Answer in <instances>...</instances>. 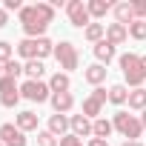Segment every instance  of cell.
I'll use <instances>...</instances> for the list:
<instances>
[{"label":"cell","instance_id":"11","mask_svg":"<svg viewBox=\"0 0 146 146\" xmlns=\"http://www.w3.org/2000/svg\"><path fill=\"white\" fill-rule=\"evenodd\" d=\"M115 23H120V26H132L135 23V9H132V0H120V3H115Z\"/></svg>","mask_w":146,"mask_h":146},{"label":"cell","instance_id":"21","mask_svg":"<svg viewBox=\"0 0 146 146\" xmlns=\"http://www.w3.org/2000/svg\"><path fill=\"white\" fill-rule=\"evenodd\" d=\"M17 54L29 63V60H37V40H32V37H23L20 43H17Z\"/></svg>","mask_w":146,"mask_h":146},{"label":"cell","instance_id":"39","mask_svg":"<svg viewBox=\"0 0 146 146\" xmlns=\"http://www.w3.org/2000/svg\"><path fill=\"white\" fill-rule=\"evenodd\" d=\"M140 123H143V129H146V109L140 112Z\"/></svg>","mask_w":146,"mask_h":146},{"label":"cell","instance_id":"32","mask_svg":"<svg viewBox=\"0 0 146 146\" xmlns=\"http://www.w3.org/2000/svg\"><path fill=\"white\" fill-rule=\"evenodd\" d=\"M135 9V20H146V0H132Z\"/></svg>","mask_w":146,"mask_h":146},{"label":"cell","instance_id":"41","mask_svg":"<svg viewBox=\"0 0 146 146\" xmlns=\"http://www.w3.org/2000/svg\"><path fill=\"white\" fill-rule=\"evenodd\" d=\"M0 146H3V140H0Z\"/></svg>","mask_w":146,"mask_h":146},{"label":"cell","instance_id":"20","mask_svg":"<svg viewBox=\"0 0 146 146\" xmlns=\"http://www.w3.org/2000/svg\"><path fill=\"white\" fill-rule=\"evenodd\" d=\"M112 132H115L112 120H106V117H98V120H92V137L109 140V137H112Z\"/></svg>","mask_w":146,"mask_h":146},{"label":"cell","instance_id":"17","mask_svg":"<svg viewBox=\"0 0 146 146\" xmlns=\"http://www.w3.org/2000/svg\"><path fill=\"white\" fill-rule=\"evenodd\" d=\"M15 126H17L20 132H37V115H35L32 109H26V112H20V115L15 117Z\"/></svg>","mask_w":146,"mask_h":146},{"label":"cell","instance_id":"19","mask_svg":"<svg viewBox=\"0 0 146 146\" xmlns=\"http://www.w3.org/2000/svg\"><path fill=\"white\" fill-rule=\"evenodd\" d=\"M49 89H52V95L54 92H72V78L66 75V72H54V75L49 78Z\"/></svg>","mask_w":146,"mask_h":146},{"label":"cell","instance_id":"10","mask_svg":"<svg viewBox=\"0 0 146 146\" xmlns=\"http://www.w3.org/2000/svg\"><path fill=\"white\" fill-rule=\"evenodd\" d=\"M106 75H109V69L103 66V63H92V66H86L83 69V80L89 83V86H103V80H106Z\"/></svg>","mask_w":146,"mask_h":146},{"label":"cell","instance_id":"14","mask_svg":"<svg viewBox=\"0 0 146 146\" xmlns=\"http://www.w3.org/2000/svg\"><path fill=\"white\" fill-rule=\"evenodd\" d=\"M69 123H72V135H78L80 140L83 137H92V120L86 115H72Z\"/></svg>","mask_w":146,"mask_h":146},{"label":"cell","instance_id":"24","mask_svg":"<svg viewBox=\"0 0 146 146\" xmlns=\"http://www.w3.org/2000/svg\"><path fill=\"white\" fill-rule=\"evenodd\" d=\"M83 37L95 46V43H100V40L106 37V26H103V23H89V26L83 29Z\"/></svg>","mask_w":146,"mask_h":146},{"label":"cell","instance_id":"33","mask_svg":"<svg viewBox=\"0 0 146 146\" xmlns=\"http://www.w3.org/2000/svg\"><path fill=\"white\" fill-rule=\"evenodd\" d=\"M60 146H83V140H80L78 135H72V132H69L66 137H60Z\"/></svg>","mask_w":146,"mask_h":146},{"label":"cell","instance_id":"22","mask_svg":"<svg viewBox=\"0 0 146 146\" xmlns=\"http://www.w3.org/2000/svg\"><path fill=\"white\" fill-rule=\"evenodd\" d=\"M109 103H115V106L129 103V89H126V83H115V86H109Z\"/></svg>","mask_w":146,"mask_h":146},{"label":"cell","instance_id":"15","mask_svg":"<svg viewBox=\"0 0 146 146\" xmlns=\"http://www.w3.org/2000/svg\"><path fill=\"white\" fill-rule=\"evenodd\" d=\"M106 40H109L112 46H120V43L129 40V29L120 26V23H109V26H106Z\"/></svg>","mask_w":146,"mask_h":146},{"label":"cell","instance_id":"18","mask_svg":"<svg viewBox=\"0 0 146 146\" xmlns=\"http://www.w3.org/2000/svg\"><path fill=\"white\" fill-rule=\"evenodd\" d=\"M89 15H92V20H100V17H106L112 9H115V3L112 0H89Z\"/></svg>","mask_w":146,"mask_h":146},{"label":"cell","instance_id":"8","mask_svg":"<svg viewBox=\"0 0 146 146\" xmlns=\"http://www.w3.org/2000/svg\"><path fill=\"white\" fill-rule=\"evenodd\" d=\"M0 140H3V146H26V132H20L15 123H3L0 126Z\"/></svg>","mask_w":146,"mask_h":146},{"label":"cell","instance_id":"23","mask_svg":"<svg viewBox=\"0 0 146 146\" xmlns=\"http://www.w3.org/2000/svg\"><path fill=\"white\" fill-rule=\"evenodd\" d=\"M23 75H26V80H40V78L46 75L43 60H29V63H23Z\"/></svg>","mask_w":146,"mask_h":146},{"label":"cell","instance_id":"25","mask_svg":"<svg viewBox=\"0 0 146 146\" xmlns=\"http://www.w3.org/2000/svg\"><path fill=\"white\" fill-rule=\"evenodd\" d=\"M129 109H137V112L146 109V89H132L129 92Z\"/></svg>","mask_w":146,"mask_h":146},{"label":"cell","instance_id":"3","mask_svg":"<svg viewBox=\"0 0 146 146\" xmlns=\"http://www.w3.org/2000/svg\"><path fill=\"white\" fill-rule=\"evenodd\" d=\"M54 60L60 63V69L66 72V75H72L78 66H80V54H78V46L72 40H60L54 43Z\"/></svg>","mask_w":146,"mask_h":146},{"label":"cell","instance_id":"28","mask_svg":"<svg viewBox=\"0 0 146 146\" xmlns=\"http://www.w3.org/2000/svg\"><path fill=\"white\" fill-rule=\"evenodd\" d=\"M3 75L12 78V80H17V78L23 75V63H20V60H9V63H3Z\"/></svg>","mask_w":146,"mask_h":146},{"label":"cell","instance_id":"29","mask_svg":"<svg viewBox=\"0 0 146 146\" xmlns=\"http://www.w3.org/2000/svg\"><path fill=\"white\" fill-rule=\"evenodd\" d=\"M129 37L132 40H146V20H135L129 26Z\"/></svg>","mask_w":146,"mask_h":146},{"label":"cell","instance_id":"1","mask_svg":"<svg viewBox=\"0 0 146 146\" xmlns=\"http://www.w3.org/2000/svg\"><path fill=\"white\" fill-rule=\"evenodd\" d=\"M120 72H123V80L132 89H143L146 75H143V66H140V54H135V52L120 54Z\"/></svg>","mask_w":146,"mask_h":146},{"label":"cell","instance_id":"36","mask_svg":"<svg viewBox=\"0 0 146 146\" xmlns=\"http://www.w3.org/2000/svg\"><path fill=\"white\" fill-rule=\"evenodd\" d=\"M6 23H9V12H6V9H3V6H0V29H3V26H6Z\"/></svg>","mask_w":146,"mask_h":146},{"label":"cell","instance_id":"12","mask_svg":"<svg viewBox=\"0 0 146 146\" xmlns=\"http://www.w3.org/2000/svg\"><path fill=\"white\" fill-rule=\"evenodd\" d=\"M92 52H95V57H98V63H103V66H109L112 60H115V54H117V46H112L106 37L100 40V43H95L92 46Z\"/></svg>","mask_w":146,"mask_h":146},{"label":"cell","instance_id":"38","mask_svg":"<svg viewBox=\"0 0 146 146\" xmlns=\"http://www.w3.org/2000/svg\"><path fill=\"white\" fill-rule=\"evenodd\" d=\"M140 66H143V75H146V54H140Z\"/></svg>","mask_w":146,"mask_h":146},{"label":"cell","instance_id":"27","mask_svg":"<svg viewBox=\"0 0 146 146\" xmlns=\"http://www.w3.org/2000/svg\"><path fill=\"white\" fill-rule=\"evenodd\" d=\"M49 54H54V43L49 37H37V60H46Z\"/></svg>","mask_w":146,"mask_h":146},{"label":"cell","instance_id":"2","mask_svg":"<svg viewBox=\"0 0 146 146\" xmlns=\"http://www.w3.org/2000/svg\"><path fill=\"white\" fill-rule=\"evenodd\" d=\"M112 126H115V132H120L126 140H137V137L143 135L140 117H135V115H129V112H123V109H117V112L112 115Z\"/></svg>","mask_w":146,"mask_h":146},{"label":"cell","instance_id":"35","mask_svg":"<svg viewBox=\"0 0 146 146\" xmlns=\"http://www.w3.org/2000/svg\"><path fill=\"white\" fill-rule=\"evenodd\" d=\"M86 146H109V140H100V137H89Z\"/></svg>","mask_w":146,"mask_h":146},{"label":"cell","instance_id":"6","mask_svg":"<svg viewBox=\"0 0 146 146\" xmlns=\"http://www.w3.org/2000/svg\"><path fill=\"white\" fill-rule=\"evenodd\" d=\"M66 15H69V23L75 29H86L89 23H95L92 15H89V6L83 3V0H69L66 3Z\"/></svg>","mask_w":146,"mask_h":146},{"label":"cell","instance_id":"30","mask_svg":"<svg viewBox=\"0 0 146 146\" xmlns=\"http://www.w3.org/2000/svg\"><path fill=\"white\" fill-rule=\"evenodd\" d=\"M9 60H15V46L9 40H0V63H9Z\"/></svg>","mask_w":146,"mask_h":146},{"label":"cell","instance_id":"16","mask_svg":"<svg viewBox=\"0 0 146 146\" xmlns=\"http://www.w3.org/2000/svg\"><path fill=\"white\" fill-rule=\"evenodd\" d=\"M83 115H86L89 120L103 117V100H100V98H95V95H89V98L83 100Z\"/></svg>","mask_w":146,"mask_h":146},{"label":"cell","instance_id":"31","mask_svg":"<svg viewBox=\"0 0 146 146\" xmlns=\"http://www.w3.org/2000/svg\"><path fill=\"white\" fill-rule=\"evenodd\" d=\"M60 140L49 132V129H43V132H37V146H57Z\"/></svg>","mask_w":146,"mask_h":146},{"label":"cell","instance_id":"9","mask_svg":"<svg viewBox=\"0 0 146 146\" xmlns=\"http://www.w3.org/2000/svg\"><path fill=\"white\" fill-rule=\"evenodd\" d=\"M49 103H52L54 115H69L72 109H75V95H72V92H54Z\"/></svg>","mask_w":146,"mask_h":146},{"label":"cell","instance_id":"13","mask_svg":"<svg viewBox=\"0 0 146 146\" xmlns=\"http://www.w3.org/2000/svg\"><path fill=\"white\" fill-rule=\"evenodd\" d=\"M46 129H49V132H52V135H54L57 140H60V137H66V135L72 132L69 115H52V117H49V126H46Z\"/></svg>","mask_w":146,"mask_h":146},{"label":"cell","instance_id":"40","mask_svg":"<svg viewBox=\"0 0 146 146\" xmlns=\"http://www.w3.org/2000/svg\"><path fill=\"white\" fill-rule=\"evenodd\" d=\"M0 78H3V63H0Z\"/></svg>","mask_w":146,"mask_h":146},{"label":"cell","instance_id":"26","mask_svg":"<svg viewBox=\"0 0 146 146\" xmlns=\"http://www.w3.org/2000/svg\"><path fill=\"white\" fill-rule=\"evenodd\" d=\"M35 12H37V17L49 26V23H54V6L52 3H35Z\"/></svg>","mask_w":146,"mask_h":146},{"label":"cell","instance_id":"34","mask_svg":"<svg viewBox=\"0 0 146 146\" xmlns=\"http://www.w3.org/2000/svg\"><path fill=\"white\" fill-rule=\"evenodd\" d=\"M3 9H6V12H17V15H20L23 3H20V0H6V3H3Z\"/></svg>","mask_w":146,"mask_h":146},{"label":"cell","instance_id":"7","mask_svg":"<svg viewBox=\"0 0 146 146\" xmlns=\"http://www.w3.org/2000/svg\"><path fill=\"white\" fill-rule=\"evenodd\" d=\"M20 83L17 80H12V78H0V106H6V109H15L17 103H20Z\"/></svg>","mask_w":146,"mask_h":146},{"label":"cell","instance_id":"5","mask_svg":"<svg viewBox=\"0 0 146 146\" xmlns=\"http://www.w3.org/2000/svg\"><path fill=\"white\" fill-rule=\"evenodd\" d=\"M20 95H23L26 100H32V103H46V100H52V89H49V83H43V80H23V83H20Z\"/></svg>","mask_w":146,"mask_h":146},{"label":"cell","instance_id":"4","mask_svg":"<svg viewBox=\"0 0 146 146\" xmlns=\"http://www.w3.org/2000/svg\"><path fill=\"white\" fill-rule=\"evenodd\" d=\"M20 26H23V35L26 37H32V40H37V37H46V23L37 17V12H35V6H23L20 9Z\"/></svg>","mask_w":146,"mask_h":146},{"label":"cell","instance_id":"37","mask_svg":"<svg viewBox=\"0 0 146 146\" xmlns=\"http://www.w3.org/2000/svg\"><path fill=\"white\" fill-rule=\"evenodd\" d=\"M123 146H146V143H140V140H123Z\"/></svg>","mask_w":146,"mask_h":146}]
</instances>
